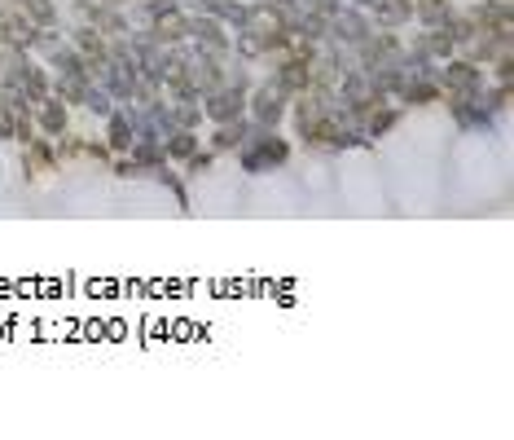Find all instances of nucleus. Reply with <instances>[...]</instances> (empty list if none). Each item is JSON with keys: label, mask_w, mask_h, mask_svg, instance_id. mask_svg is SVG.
<instances>
[{"label": "nucleus", "mask_w": 514, "mask_h": 440, "mask_svg": "<svg viewBox=\"0 0 514 440\" xmlns=\"http://www.w3.org/2000/svg\"><path fill=\"white\" fill-rule=\"evenodd\" d=\"M44 27H36L14 0H0V49H31Z\"/></svg>", "instance_id": "423d86ee"}, {"label": "nucleus", "mask_w": 514, "mask_h": 440, "mask_svg": "<svg viewBox=\"0 0 514 440\" xmlns=\"http://www.w3.org/2000/svg\"><path fill=\"white\" fill-rule=\"evenodd\" d=\"M400 102L405 106H431V102H440V80H435V75H409L405 80V88H400Z\"/></svg>", "instance_id": "2eb2a0df"}, {"label": "nucleus", "mask_w": 514, "mask_h": 440, "mask_svg": "<svg viewBox=\"0 0 514 440\" xmlns=\"http://www.w3.org/2000/svg\"><path fill=\"white\" fill-rule=\"evenodd\" d=\"M84 106H88V110H93V115H102V119H106V115H110V110H115V97H110V93H106V88H102V84H97V80H93V84H88V93H84Z\"/></svg>", "instance_id": "4be33fe9"}, {"label": "nucleus", "mask_w": 514, "mask_h": 440, "mask_svg": "<svg viewBox=\"0 0 514 440\" xmlns=\"http://www.w3.org/2000/svg\"><path fill=\"white\" fill-rule=\"evenodd\" d=\"M189 40L203 44V49L211 53H225V58H233V36L225 22H216L211 14H198V9H189Z\"/></svg>", "instance_id": "0eeeda50"}, {"label": "nucleus", "mask_w": 514, "mask_h": 440, "mask_svg": "<svg viewBox=\"0 0 514 440\" xmlns=\"http://www.w3.org/2000/svg\"><path fill=\"white\" fill-rule=\"evenodd\" d=\"M255 132L251 115H233V119H220L216 132H211V154H225V150H238Z\"/></svg>", "instance_id": "f8f14e48"}, {"label": "nucleus", "mask_w": 514, "mask_h": 440, "mask_svg": "<svg viewBox=\"0 0 514 440\" xmlns=\"http://www.w3.org/2000/svg\"><path fill=\"white\" fill-rule=\"evenodd\" d=\"M290 163V141L277 137L273 128H255L247 141L238 146V168L251 172V176H264V172H277Z\"/></svg>", "instance_id": "f257e3e1"}, {"label": "nucleus", "mask_w": 514, "mask_h": 440, "mask_svg": "<svg viewBox=\"0 0 514 440\" xmlns=\"http://www.w3.org/2000/svg\"><path fill=\"white\" fill-rule=\"evenodd\" d=\"M36 132L49 141H58L62 132H71V106H66L62 97H44L36 106Z\"/></svg>", "instance_id": "9d476101"}, {"label": "nucleus", "mask_w": 514, "mask_h": 440, "mask_svg": "<svg viewBox=\"0 0 514 440\" xmlns=\"http://www.w3.org/2000/svg\"><path fill=\"white\" fill-rule=\"evenodd\" d=\"M71 18L80 22V27L102 31L106 40L128 36V31H132V22L124 18V9H110V5H102V0H75V5H71Z\"/></svg>", "instance_id": "20e7f679"}, {"label": "nucleus", "mask_w": 514, "mask_h": 440, "mask_svg": "<svg viewBox=\"0 0 514 440\" xmlns=\"http://www.w3.org/2000/svg\"><path fill=\"white\" fill-rule=\"evenodd\" d=\"M435 80H440V102H462V97H475L488 84V66L453 53L444 66H435Z\"/></svg>", "instance_id": "f03ea898"}, {"label": "nucleus", "mask_w": 514, "mask_h": 440, "mask_svg": "<svg viewBox=\"0 0 514 440\" xmlns=\"http://www.w3.org/2000/svg\"><path fill=\"white\" fill-rule=\"evenodd\" d=\"M154 181H159V185H167V190H172V198H176V203H181V212H189V194H185V181H181V176L172 172V163H163V168L154 172Z\"/></svg>", "instance_id": "412c9836"}, {"label": "nucleus", "mask_w": 514, "mask_h": 440, "mask_svg": "<svg viewBox=\"0 0 514 440\" xmlns=\"http://www.w3.org/2000/svg\"><path fill=\"white\" fill-rule=\"evenodd\" d=\"M370 31H374V18L365 14V9L348 5V0H343V5L334 9V18L326 22V40L339 44V49H356V44L370 36Z\"/></svg>", "instance_id": "7ed1b4c3"}, {"label": "nucleus", "mask_w": 514, "mask_h": 440, "mask_svg": "<svg viewBox=\"0 0 514 440\" xmlns=\"http://www.w3.org/2000/svg\"><path fill=\"white\" fill-rule=\"evenodd\" d=\"M189 9H198V14H211L216 22H225V27H233V31L247 27V14H251L247 0H194Z\"/></svg>", "instance_id": "ddd939ff"}, {"label": "nucleus", "mask_w": 514, "mask_h": 440, "mask_svg": "<svg viewBox=\"0 0 514 440\" xmlns=\"http://www.w3.org/2000/svg\"><path fill=\"white\" fill-rule=\"evenodd\" d=\"M484 93V88H479ZM462 97V102H449V115H453V124L462 128V132H493L497 128V115L484 106V97Z\"/></svg>", "instance_id": "6e6552de"}, {"label": "nucleus", "mask_w": 514, "mask_h": 440, "mask_svg": "<svg viewBox=\"0 0 514 440\" xmlns=\"http://www.w3.org/2000/svg\"><path fill=\"white\" fill-rule=\"evenodd\" d=\"M198 150H203V141H198V128H176L172 137H163L167 163H189Z\"/></svg>", "instance_id": "dca6fc26"}, {"label": "nucleus", "mask_w": 514, "mask_h": 440, "mask_svg": "<svg viewBox=\"0 0 514 440\" xmlns=\"http://www.w3.org/2000/svg\"><path fill=\"white\" fill-rule=\"evenodd\" d=\"M488 66H493L497 84H510V88H514V53H497V58L488 62Z\"/></svg>", "instance_id": "5701e85b"}, {"label": "nucleus", "mask_w": 514, "mask_h": 440, "mask_svg": "<svg viewBox=\"0 0 514 440\" xmlns=\"http://www.w3.org/2000/svg\"><path fill=\"white\" fill-rule=\"evenodd\" d=\"M286 110H290V97L273 84V75H268L260 88H251V97H247V115H251V124H255V128H277V124L286 119Z\"/></svg>", "instance_id": "39448f33"}, {"label": "nucleus", "mask_w": 514, "mask_h": 440, "mask_svg": "<svg viewBox=\"0 0 514 440\" xmlns=\"http://www.w3.org/2000/svg\"><path fill=\"white\" fill-rule=\"evenodd\" d=\"M466 18H471L475 27H484V31H510L514 27L510 0H479V5L466 9Z\"/></svg>", "instance_id": "9b49d317"}, {"label": "nucleus", "mask_w": 514, "mask_h": 440, "mask_svg": "<svg viewBox=\"0 0 514 440\" xmlns=\"http://www.w3.org/2000/svg\"><path fill=\"white\" fill-rule=\"evenodd\" d=\"M413 49H418L422 58H431V62H449L457 53V44L449 36V27H444V22H435V27H422V36L413 40Z\"/></svg>", "instance_id": "4468645a"}, {"label": "nucleus", "mask_w": 514, "mask_h": 440, "mask_svg": "<svg viewBox=\"0 0 514 440\" xmlns=\"http://www.w3.org/2000/svg\"><path fill=\"white\" fill-rule=\"evenodd\" d=\"M58 163H62V159H58V146H53L49 137H40V132H36V137L27 141V176H36V172H53Z\"/></svg>", "instance_id": "f3484780"}, {"label": "nucleus", "mask_w": 514, "mask_h": 440, "mask_svg": "<svg viewBox=\"0 0 514 440\" xmlns=\"http://www.w3.org/2000/svg\"><path fill=\"white\" fill-rule=\"evenodd\" d=\"M211 163H216V159H211V150H198L194 159L185 163V172H189V176H198V172H211Z\"/></svg>", "instance_id": "b1692460"}, {"label": "nucleus", "mask_w": 514, "mask_h": 440, "mask_svg": "<svg viewBox=\"0 0 514 440\" xmlns=\"http://www.w3.org/2000/svg\"><path fill=\"white\" fill-rule=\"evenodd\" d=\"M106 146L110 154H128L132 146H137V124H132V106H115L106 115Z\"/></svg>", "instance_id": "1a4fd4ad"}, {"label": "nucleus", "mask_w": 514, "mask_h": 440, "mask_svg": "<svg viewBox=\"0 0 514 440\" xmlns=\"http://www.w3.org/2000/svg\"><path fill=\"white\" fill-rule=\"evenodd\" d=\"M14 5L36 22V27H58V5H53V0H14Z\"/></svg>", "instance_id": "aec40b11"}, {"label": "nucleus", "mask_w": 514, "mask_h": 440, "mask_svg": "<svg viewBox=\"0 0 514 440\" xmlns=\"http://www.w3.org/2000/svg\"><path fill=\"white\" fill-rule=\"evenodd\" d=\"M374 27H405V22H413V0H378V5L370 9Z\"/></svg>", "instance_id": "a211bd4d"}, {"label": "nucleus", "mask_w": 514, "mask_h": 440, "mask_svg": "<svg viewBox=\"0 0 514 440\" xmlns=\"http://www.w3.org/2000/svg\"><path fill=\"white\" fill-rule=\"evenodd\" d=\"M453 14V0H413V18H418V27H435V22H444Z\"/></svg>", "instance_id": "6ab92c4d"}]
</instances>
